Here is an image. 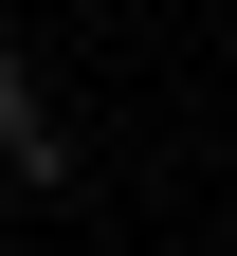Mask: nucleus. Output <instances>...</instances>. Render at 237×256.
Segmentation results:
<instances>
[{
  "label": "nucleus",
  "instance_id": "obj_1",
  "mask_svg": "<svg viewBox=\"0 0 237 256\" xmlns=\"http://www.w3.org/2000/svg\"><path fill=\"white\" fill-rule=\"evenodd\" d=\"M0 165H55V128H37V74L0 55Z\"/></svg>",
  "mask_w": 237,
  "mask_h": 256
}]
</instances>
